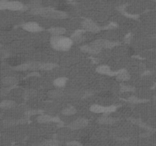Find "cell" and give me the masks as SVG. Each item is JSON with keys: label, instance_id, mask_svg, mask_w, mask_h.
<instances>
[{"label": "cell", "instance_id": "obj_13", "mask_svg": "<svg viewBox=\"0 0 156 146\" xmlns=\"http://www.w3.org/2000/svg\"><path fill=\"white\" fill-rule=\"evenodd\" d=\"M66 82H67V79L64 78V77H60V78H57L54 80L53 82V84L56 87H58V88H62L65 84H66Z\"/></svg>", "mask_w": 156, "mask_h": 146}, {"label": "cell", "instance_id": "obj_25", "mask_svg": "<svg viewBox=\"0 0 156 146\" xmlns=\"http://www.w3.org/2000/svg\"><path fill=\"white\" fill-rule=\"evenodd\" d=\"M11 146H18V145H11Z\"/></svg>", "mask_w": 156, "mask_h": 146}, {"label": "cell", "instance_id": "obj_8", "mask_svg": "<svg viewBox=\"0 0 156 146\" xmlns=\"http://www.w3.org/2000/svg\"><path fill=\"white\" fill-rule=\"evenodd\" d=\"M6 8L12 10H23L25 6L20 2H6Z\"/></svg>", "mask_w": 156, "mask_h": 146}, {"label": "cell", "instance_id": "obj_7", "mask_svg": "<svg viewBox=\"0 0 156 146\" xmlns=\"http://www.w3.org/2000/svg\"><path fill=\"white\" fill-rule=\"evenodd\" d=\"M37 121L41 123H47V122H59V119L53 117L50 115H46V114H41L37 117Z\"/></svg>", "mask_w": 156, "mask_h": 146}, {"label": "cell", "instance_id": "obj_18", "mask_svg": "<svg viewBox=\"0 0 156 146\" xmlns=\"http://www.w3.org/2000/svg\"><path fill=\"white\" fill-rule=\"evenodd\" d=\"M129 100H130L131 103H132V104H138V103L142 102V101H143L142 100H140V99H139L138 97H130Z\"/></svg>", "mask_w": 156, "mask_h": 146}, {"label": "cell", "instance_id": "obj_20", "mask_svg": "<svg viewBox=\"0 0 156 146\" xmlns=\"http://www.w3.org/2000/svg\"><path fill=\"white\" fill-rule=\"evenodd\" d=\"M6 83H7L8 84H12L16 82V80H15V79H14V78H7V79H6Z\"/></svg>", "mask_w": 156, "mask_h": 146}, {"label": "cell", "instance_id": "obj_1", "mask_svg": "<svg viewBox=\"0 0 156 146\" xmlns=\"http://www.w3.org/2000/svg\"><path fill=\"white\" fill-rule=\"evenodd\" d=\"M31 12L35 15H41L43 17H46V18H65L67 17V15L64 11H59L57 9H52L50 7H35L32 9Z\"/></svg>", "mask_w": 156, "mask_h": 146}, {"label": "cell", "instance_id": "obj_6", "mask_svg": "<svg viewBox=\"0 0 156 146\" xmlns=\"http://www.w3.org/2000/svg\"><path fill=\"white\" fill-rule=\"evenodd\" d=\"M88 125V120L84 118H79L69 125V127L72 130H80Z\"/></svg>", "mask_w": 156, "mask_h": 146}, {"label": "cell", "instance_id": "obj_23", "mask_svg": "<svg viewBox=\"0 0 156 146\" xmlns=\"http://www.w3.org/2000/svg\"><path fill=\"white\" fill-rule=\"evenodd\" d=\"M49 146H59V145H49Z\"/></svg>", "mask_w": 156, "mask_h": 146}, {"label": "cell", "instance_id": "obj_2", "mask_svg": "<svg viewBox=\"0 0 156 146\" xmlns=\"http://www.w3.org/2000/svg\"><path fill=\"white\" fill-rule=\"evenodd\" d=\"M50 44L53 49L59 51H66L71 48L73 42L69 37L63 36H52Z\"/></svg>", "mask_w": 156, "mask_h": 146}, {"label": "cell", "instance_id": "obj_12", "mask_svg": "<svg viewBox=\"0 0 156 146\" xmlns=\"http://www.w3.org/2000/svg\"><path fill=\"white\" fill-rule=\"evenodd\" d=\"M116 119L113 118V117H108V116H104V117H100L99 120H98V122L101 124H107V125H110L113 124L116 122Z\"/></svg>", "mask_w": 156, "mask_h": 146}, {"label": "cell", "instance_id": "obj_16", "mask_svg": "<svg viewBox=\"0 0 156 146\" xmlns=\"http://www.w3.org/2000/svg\"><path fill=\"white\" fill-rule=\"evenodd\" d=\"M48 94L52 98H57V97H59L60 96H62V91L60 90H54V91H50Z\"/></svg>", "mask_w": 156, "mask_h": 146}, {"label": "cell", "instance_id": "obj_24", "mask_svg": "<svg viewBox=\"0 0 156 146\" xmlns=\"http://www.w3.org/2000/svg\"><path fill=\"white\" fill-rule=\"evenodd\" d=\"M154 99L156 100V95H155V97H154Z\"/></svg>", "mask_w": 156, "mask_h": 146}, {"label": "cell", "instance_id": "obj_19", "mask_svg": "<svg viewBox=\"0 0 156 146\" xmlns=\"http://www.w3.org/2000/svg\"><path fill=\"white\" fill-rule=\"evenodd\" d=\"M121 90L123 91H131L133 90V88L130 87L129 85H125V84H122L121 85Z\"/></svg>", "mask_w": 156, "mask_h": 146}, {"label": "cell", "instance_id": "obj_21", "mask_svg": "<svg viewBox=\"0 0 156 146\" xmlns=\"http://www.w3.org/2000/svg\"><path fill=\"white\" fill-rule=\"evenodd\" d=\"M39 112L37 111V110H28V111L26 112V114L27 115H29V116H31V115H34V114H37V113H38Z\"/></svg>", "mask_w": 156, "mask_h": 146}, {"label": "cell", "instance_id": "obj_22", "mask_svg": "<svg viewBox=\"0 0 156 146\" xmlns=\"http://www.w3.org/2000/svg\"><path fill=\"white\" fill-rule=\"evenodd\" d=\"M67 146H81V144L77 142H72L67 144Z\"/></svg>", "mask_w": 156, "mask_h": 146}, {"label": "cell", "instance_id": "obj_3", "mask_svg": "<svg viewBox=\"0 0 156 146\" xmlns=\"http://www.w3.org/2000/svg\"><path fill=\"white\" fill-rule=\"evenodd\" d=\"M91 111L97 113H109L110 112L114 111L116 110L115 106H109V107H104L99 105V104H94L91 107Z\"/></svg>", "mask_w": 156, "mask_h": 146}, {"label": "cell", "instance_id": "obj_10", "mask_svg": "<svg viewBox=\"0 0 156 146\" xmlns=\"http://www.w3.org/2000/svg\"><path fill=\"white\" fill-rule=\"evenodd\" d=\"M130 78V75L126 69H122L117 73V79L120 81H127Z\"/></svg>", "mask_w": 156, "mask_h": 146}, {"label": "cell", "instance_id": "obj_11", "mask_svg": "<svg viewBox=\"0 0 156 146\" xmlns=\"http://www.w3.org/2000/svg\"><path fill=\"white\" fill-rule=\"evenodd\" d=\"M82 49L83 51L92 53V54H96V53H98L100 51H101V49H97V48H96L95 47H94L92 44H91L90 45L83 46L82 47Z\"/></svg>", "mask_w": 156, "mask_h": 146}, {"label": "cell", "instance_id": "obj_15", "mask_svg": "<svg viewBox=\"0 0 156 146\" xmlns=\"http://www.w3.org/2000/svg\"><path fill=\"white\" fill-rule=\"evenodd\" d=\"M75 113H76V109L72 106L65 108V109L62 110V113L66 116L73 115V114H75Z\"/></svg>", "mask_w": 156, "mask_h": 146}, {"label": "cell", "instance_id": "obj_4", "mask_svg": "<svg viewBox=\"0 0 156 146\" xmlns=\"http://www.w3.org/2000/svg\"><path fill=\"white\" fill-rule=\"evenodd\" d=\"M82 27L84 30L90 31L92 33H96L101 30V27L96 24V23L89 19H84L82 22Z\"/></svg>", "mask_w": 156, "mask_h": 146}, {"label": "cell", "instance_id": "obj_9", "mask_svg": "<svg viewBox=\"0 0 156 146\" xmlns=\"http://www.w3.org/2000/svg\"><path fill=\"white\" fill-rule=\"evenodd\" d=\"M49 32L53 36H62L63 34L66 33V29L61 27H54L50 28Z\"/></svg>", "mask_w": 156, "mask_h": 146}, {"label": "cell", "instance_id": "obj_5", "mask_svg": "<svg viewBox=\"0 0 156 146\" xmlns=\"http://www.w3.org/2000/svg\"><path fill=\"white\" fill-rule=\"evenodd\" d=\"M22 27L25 31L32 32V33H37L43 31V28L36 22H27L22 25Z\"/></svg>", "mask_w": 156, "mask_h": 146}, {"label": "cell", "instance_id": "obj_14", "mask_svg": "<svg viewBox=\"0 0 156 146\" xmlns=\"http://www.w3.org/2000/svg\"><path fill=\"white\" fill-rule=\"evenodd\" d=\"M96 71L97 72L101 73V74H107V75H112L111 73V70H110V67L107 66H100L96 69Z\"/></svg>", "mask_w": 156, "mask_h": 146}, {"label": "cell", "instance_id": "obj_17", "mask_svg": "<svg viewBox=\"0 0 156 146\" xmlns=\"http://www.w3.org/2000/svg\"><path fill=\"white\" fill-rule=\"evenodd\" d=\"M55 66V64L50 63V62H48V63H41L40 69L43 70H51L53 69Z\"/></svg>", "mask_w": 156, "mask_h": 146}]
</instances>
